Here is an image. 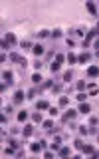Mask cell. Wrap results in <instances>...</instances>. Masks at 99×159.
<instances>
[{"label":"cell","mask_w":99,"mask_h":159,"mask_svg":"<svg viewBox=\"0 0 99 159\" xmlns=\"http://www.w3.org/2000/svg\"><path fill=\"white\" fill-rule=\"evenodd\" d=\"M75 88H77L79 91H85V88H87V84H85V82L81 80V82H77V84H75Z\"/></svg>","instance_id":"cell-24"},{"label":"cell","mask_w":99,"mask_h":159,"mask_svg":"<svg viewBox=\"0 0 99 159\" xmlns=\"http://www.w3.org/2000/svg\"><path fill=\"white\" fill-rule=\"evenodd\" d=\"M57 105H60V107H67V105H69V98H67V96H62Z\"/></svg>","instance_id":"cell-18"},{"label":"cell","mask_w":99,"mask_h":159,"mask_svg":"<svg viewBox=\"0 0 99 159\" xmlns=\"http://www.w3.org/2000/svg\"><path fill=\"white\" fill-rule=\"evenodd\" d=\"M28 117H30V114H28V112H18V121H20V123H24Z\"/></svg>","instance_id":"cell-19"},{"label":"cell","mask_w":99,"mask_h":159,"mask_svg":"<svg viewBox=\"0 0 99 159\" xmlns=\"http://www.w3.org/2000/svg\"><path fill=\"white\" fill-rule=\"evenodd\" d=\"M24 137H32V133H34V125H24Z\"/></svg>","instance_id":"cell-13"},{"label":"cell","mask_w":99,"mask_h":159,"mask_svg":"<svg viewBox=\"0 0 99 159\" xmlns=\"http://www.w3.org/2000/svg\"><path fill=\"white\" fill-rule=\"evenodd\" d=\"M79 133H81V135H89V129H85V127H79Z\"/></svg>","instance_id":"cell-36"},{"label":"cell","mask_w":99,"mask_h":159,"mask_svg":"<svg viewBox=\"0 0 99 159\" xmlns=\"http://www.w3.org/2000/svg\"><path fill=\"white\" fill-rule=\"evenodd\" d=\"M87 98H89L87 93H85V91H81V93H79V96H77V102L81 103V102H85V100H87Z\"/></svg>","instance_id":"cell-26"},{"label":"cell","mask_w":99,"mask_h":159,"mask_svg":"<svg viewBox=\"0 0 99 159\" xmlns=\"http://www.w3.org/2000/svg\"><path fill=\"white\" fill-rule=\"evenodd\" d=\"M52 38H55V40H57V38H62V30H60V28H55L54 32H52Z\"/></svg>","instance_id":"cell-29"},{"label":"cell","mask_w":99,"mask_h":159,"mask_svg":"<svg viewBox=\"0 0 99 159\" xmlns=\"http://www.w3.org/2000/svg\"><path fill=\"white\" fill-rule=\"evenodd\" d=\"M95 28H97V30H99V22H97V26H95Z\"/></svg>","instance_id":"cell-40"},{"label":"cell","mask_w":99,"mask_h":159,"mask_svg":"<svg viewBox=\"0 0 99 159\" xmlns=\"http://www.w3.org/2000/svg\"><path fill=\"white\" fill-rule=\"evenodd\" d=\"M97 123H99V121H97V117H91V119H89V125H91V127H95Z\"/></svg>","instance_id":"cell-35"},{"label":"cell","mask_w":99,"mask_h":159,"mask_svg":"<svg viewBox=\"0 0 99 159\" xmlns=\"http://www.w3.org/2000/svg\"><path fill=\"white\" fill-rule=\"evenodd\" d=\"M75 149L77 151H83V153H89V155H97V149L91 147V145H85L81 139H75Z\"/></svg>","instance_id":"cell-1"},{"label":"cell","mask_w":99,"mask_h":159,"mask_svg":"<svg viewBox=\"0 0 99 159\" xmlns=\"http://www.w3.org/2000/svg\"><path fill=\"white\" fill-rule=\"evenodd\" d=\"M42 125H44L46 129H52V131H54V121H52V119H46V121H42Z\"/></svg>","instance_id":"cell-23"},{"label":"cell","mask_w":99,"mask_h":159,"mask_svg":"<svg viewBox=\"0 0 99 159\" xmlns=\"http://www.w3.org/2000/svg\"><path fill=\"white\" fill-rule=\"evenodd\" d=\"M10 60H12V62H16V64H20V68L26 66V60H24L22 56H18V54H10Z\"/></svg>","instance_id":"cell-7"},{"label":"cell","mask_w":99,"mask_h":159,"mask_svg":"<svg viewBox=\"0 0 99 159\" xmlns=\"http://www.w3.org/2000/svg\"><path fill=\"white\" fill-rule=\"evenodd\" d=\"M89 112H91V107H89V103H87V102H81V103H79V107H77V114L87 115Z\"/></svg>","instance_id":"cell-4"},{"label":"cell","mask_w":99,"mask_h":159,"mask_svg":"<svg viewBox=\"0 0 99 159\" xmlns=\"http://www.w3.org/2000/svg\"><path fill=\"white\" fill-rule=\"evenodd\" d=\"M97 34H99V30H97V28H93V30H89L87 34H85V40H83V46H89V42H91V40H93V38H95Z\"/></svg>","instance_id":"cell-2"},{"label":"cell","mask_w":99,"mask_h":159,"mask_svg":"<svg viewBox=\"0 0 99 159\" xmlns=\"http://www.w3.org/2000/svg\"><path fill=\"white\" fill-rule=\"evenodd\" d=\"M93 48H95V50H99V38H95V42H93Z\"/></svg>","instance_id":"cell-38"},{"label":"cell","mask_w":99,"mask_h":159,"mask_svg":"<svg viewBox=\"0 0 99 159\" xmlns=\"http://www.w3.org/2000/svg\"><path fill=\"white\" fill-rule=\"evenodd\" d=\"M0 46H2V50H8V48H10V44H8L6 40H2V42H0Z\"/></svg>","instance_id":"cell-34"},{"label":"cell","mask_w":99,"mask_h":159,"mask_svg":"<svg viewBox=\"0 0 99 159\" xmlns=\"http://www.w3.org/2000/svg\"><path fill=\"white\" fill-rule=\"evenodd\" d=\"M42 80H44V78H42V76L38 74V72H34V74H32V84H34V86H38V84H42Z\"/></svg>","instance_id":"cell-17"},{"label":"cell","mask_w":99,"mask_h":159,"mask_svg":"<svg viewBox=\"0 0 99 159\" xmlns=\"http://www.w3.org/2000/svg\"><path fill=\"white\" fill-rule=\"evenodd\" d=\"M14 76H12V72L10 70H6V72H4V74H2V80H6V84H12V82H14Z\"/></svg>","instance_id":"cell-16"},{"label":"cell","mask_w":99,"mask_h":159,"mask_svg":"<svg viewBox=\"0 0 99 159\" xmlns=\"http://www.w3.org/2000/svg\"><path fill=\"white\" fill-rule=\"evenodd\" d=\"M75 109H67L66 114L62 115V121H64V123H67V121H73V117H75Z\"/></svg>","instance_id":"cell-3"},{"label":"cell","mask_w":99,"mask_h":159,"mask_svg":"<svg viewBox=\"0 0 99 159\" xmlns=\"http://www.w3.org/2000/svg\"><path fill=\"white\" fill-rule=\"evenodd\" d=\"M87 76L89 78H97L99 76V66H89L87 68Z\"/></svg>","instance_id":"cell-10"},{"label":"cell","mask_w":99,"mask_h":159,"mask_svg":"<svg viewBox=\"0 0 99 159\" xmlns=\"http://www.w3.org/2000/svg\"><path fill=\"white\" fill-rule=\"evenodd\" d=\"M83 34H87L85 28H75V36H83Z\"/></svg>","instance_id":"cell-31"},{"label":"cell","mask_w":99,"mask_h":159,"mask_svg":"<svg viewBox=\"0 0 99 159\" xmlns=\"http://www.w3.org/2000/svg\"><path fill=\"white\" fill-rule=\"evenodd\" d=\"M36 93H38V90H36V88H30L28 93H26V98H28V100H34V98H36Z\"/></svg>","instance_id":"cell-22"},{"label":"cell","mask_w":99,"mask_h":159,"mask_svg":"<svg viewBox=\"0 0 99 159\" xmlns=\"http://www.w3.org/2000/svg\"><path fill=\"white\" fill-rule=\"evenodd\" d=\"M20 46H22V48H26V50H32V46H34V44H30V42H22Z\"/></svg>","instance_id":"cell-33"},{"label":"cell","mask_w":99,"mask_h":159,"mask_svg":"<svg viewBox=\"0 0 99 159\" xmlns=\"http://www.w3.org/2000/svg\"><path fill=\"white\" fill-rule=\"evenodd\" d=\"M71 76H73V74H71L69 70H67V72H64V74H62V82H64V84H67V82L71 80Z\"/></svg>","instance_id":"cell-20"},{"label":"cell","mask_w":99,"mask_h":159,"mask_svg":"<svg viewBox=\"0 0 99 159\" xmlns=\"http://www.w3.org/2000/svg\"><path fill=\"white\" fill-rule=\"evenodd\" d=\"M85 8H87V10L91 12V16H99V12H97V6H95L93 2H85Z\"/></svg>","instance_id":"cell-11"},{"label":"cell","mask_w":99,"mask_h":159,"mask_svg":"<svg viewBox=\"0 0 99 159\" xmlns=\"http://www.w3.org/2000/svg\"><path fill=\"white\" fill-rule=\"evenodd\" d=\"M36 109H50V103L46 100H40V102H36Z\"/></svg>","instance_id":"cell-12"},{"label":"cell","mask_w":99,"mask_h":159,"mask_svg":"<svg viewBox=\"0 0 99 159\" xmlns=\"http://www.w3.org/2000/svg\"><path fill=\"white\" fill-rule=\"evenodd\" d=\"M97 143H99V135H97Z\"/></svg>","instance_id":"cell-41"},{"label":"cell","mask_w":99,"mask_h":159,"mask_svg":"<svg viewBox=\"0 0 99 159\" xmlns=\"http://www.w3.org/2000/svg\"><path fill=\"white\" fill-rule=\"evenodd\" d=\"M55 62H57V64H64V62H66V56H64V54H55Z\"/></svg>","instance_id":"cell-27"},{"label":"cell","mask_w":99,"mask_h":159,"mask_svg":"<svg viewBox=\"0 0 99 159\" xmlns=\"http://www.w3.org/2000/svg\"><path fill=\"white\" fill-rule=\"evenodd\" d=\"M4 40H6V42H8V44H16V36L14 34H10V32H8V34H6V38H4Z\"/></svg>","instance_id":"cell-21"},{"label":"cell","mask_w":99,"mask_h":159,"mask_svg":"<svg viewBox=\"0 0 99 159\" xmlns=\"http://www.w3.org/2000/svg\"><path fill=\"white\" fill-rule=\"evenodd\" d=\"M95 56H97V58H99V50H95Z\"/></svg>","instance_id":"cell-39"},{"label":"cell","mask_w":99,"mask_h":159,"mask_svg":"<svg viewBox=\"0 0 99 159\" xmlns=\"http://www.w3.org/2000/svg\"><path fill=\"white\" fill-rule=\"evenodd\" d=\"M34 68L40 70V68H42V62H40V60H36V62H34Z\"/></svg>","instance_id":"cell-37"},{"label":"cell","mask_w":99,"mask_h":159,"mask_svg":"<svg viewBox=\"0 0 99 159\" xmlns=\"http://www.w3.org/2000/svg\"><path fill=\"white\" fill-rule=\"evenodd\" d=\"M32 52H34V56H36V58H40L46 50H44V46H42V44H34L32 46Z\"/></svg>","instance_id":"cell-5"},{"label":"cell","mask_w":99,"mask_h":159,"mask_svg":"<svg viewBox=\"0 0 99 159\" xmlns=\"http://www.w3.org/2000/svg\"><path fill=\"white\" fill-rule=\"evenodd\" d=\"M38 36L40 38H48V36H52V32L50 30H42V32H38Z\"/></svg>","instance_id":"cell-30"},{"label":"cell","mask_w":99,"mask_h":159,"mask_svg":"<svg viewBox=\"0 0 99 159\" xmlns=\"http://www.w3.org/2000/svg\"><path fill=\"white\" fill-rule=\"evenodd\" d=\"M89 54L87 52H83V54H79V56H77V62H79V64H85V62H89Z\"/></svg>","instance_id":"cell-15"},{"label":"cell","mask_w":99,"mask_h":159,"mask_svg":"<svg viewBox=\"0 0 99 159\" xmlns=\"http://www.w3.org/2000/svg\"><path fill=\"white\" fill-rule=\"evenodd\" d=\"M42 147H44V139H42V141L32 143V145H30V151H32V153H40V151H42Z\"/></svg>","instance_id":"cell-6"},{"label":"cell","mask_w":99,"mask_h":159,"mask_svg":"<svg viewBox=\"0 0 99 159\" xmlns=\"http://www.w3.org/2000/svg\"><path fill=\"white\" fill-rule=\"evenodd\" d=\"M24 100H26V93H24L22 90H18L16 93H14V103H22Z\"/></svg>","instance_id":"cell-9"},{"label":"cell","mask_w":99,"mask_h":159,"mask_svg":"<svg viewBox=\"0 0 99 159\" xmlns=\"http://www.w3.org/2000/svg\"><path fill=\"white\" fill-rule=\"evenodd\" d=\"M69 153H71V149L67 147V145H62V147L57 149V155L60 157H69Z\"/></svg>","instance_id":"cell-8"},{"label":"cell","mask_w":99,"mask_h":159,"mask_svg":"<svg viewBox=\"0 0 99 159\" xmlns=\"http://www.w3.org/2000/svg\"><path fill=\"white\" fill-rule=\"evenodd\" d=\"M48 112H50V115L54 117V115H57V112H60V107H52V105H50V109H48Z\"/></svg>","instance_id":"cell-32"},{"label":"cell","mask_w":99,"mask_h":159,"mask_svg":"<svg viewBox=\"0 0 99 159\" xmlns=\"http://www.w3.org/2000/svg\"><path fill=\"white\" fill-rule=\"evenodd\" d=\"M60 68H62V64H57V62H54V64L50 66V72H52V74H55V72H57Z\"/></svg>","instance_id":"cell-25"},{"label":"cell","mask_w":99,"mask_h":159,"mask_svg":"<svg viewBox=\"0 0 99 159\" xmlns=\"http://www.w3.org/2000/svg\"><path fill=\"white\" fill-rule=\"evenodd\" d=\"M30 117H32L34 123H42V121H44V119H42V115L38 114V112H32V114H30Z\"/></svg>","instance_id":"cell-14"},{"label":"cell","mask_w":99,"mask_h":159,"mask_svg":"<svg viewBox=\"0 0 99 159\" xmlns=\"http://www.w3.org/2000/svg\"><path fill=\"white\" fill-rule=\"evenodd\" d=\"M67 62H69V64H75L77 56H75V54H67Z\"/></svg>","instance_id":"cell-28"}]
</instances>
